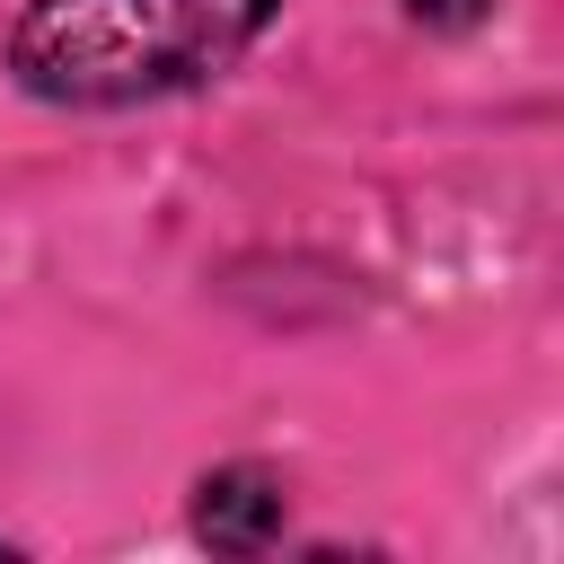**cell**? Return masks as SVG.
<instances>
[{
	"label": "cell",
	"mask_w": 564,
	"mask_h": 564,
	"mask_svg": "<svg viewBox=\"0 0 564 564\" xmlns=\"http://www.w3.org/2000/svg\"><path fill=\"white\" fill-rule=\"evenodd\" d=\"M485 9H494V0H405V18H414V26H441V35L485 26Z\"/></svg>",
	"instance_id": "cell-3"
},
{
	"label": "cell",
	"mask_w": 564,
	"mask_h": 564,
	"mask_svg": "<svg viewBox=\"0 0 564 564\" xmlns=\"http://www.w3.org/2000/svg\"><path fill=\"white\" fill-rule=\"evenodd\" d=\"M282 0H35L9 26V79L44 106H150L220 79Z\"/></svg>",
	"instance_id": "cell-1"
},
{
	"label": "cell",
	"mask_w": 564,
	"mask_h": 564,
	"mask_svg": "<svg viewBox=\"0 0 564 564\" xmlns=\"http://www.w3.org/2000/svg\"><path fill=\"white\" fill-rule=\"evenodd\" d=\"M282 511H291V494H282V476L273 467H212L203 485H194V538L212 546V555H264L273 538H282Z\"/></svg>",
	"instance_id": "cell-2"
}]
</instances>
